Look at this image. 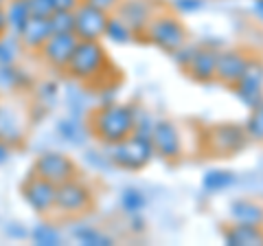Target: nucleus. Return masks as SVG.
Here are the masks:
<instances>
[{"label": "nucleus", "instance_id": "4c0bfd02", "mask_svg": "<svg viewBox=\"0 0 263 246\" xmlns=\"http://www.w3.org/2000/svg\"><path fill=\"white\" fill-rule=\"evenodd\" d=\"M5 5H7V0H0V9H5Z\"/></svg>", "mask_w": 263, "mask_h": 246}, {"label": "nucleus", "instance_id": "2eb2a0df", "mask_svg": "<svg viewBox=\"0 0 263 246\" xmlns=\"http://www.w3.org/2000/svg\"><path fill=\"white\" fill-rule=\"evenodd\" d=\"M215 60H217V48L195 46L191 60L186 62L182 71L195 84H211V81H215Z\"/></svg>", "mask_w": 263, "mask_h": 246}, {"label": "nucleus", "instance_id": "a878e982", "mask_svg": "<svg viewBox=\"0 0 263 246\" xmlns=\"http://www.w3.org/2000/svg\"><path fill=\"white\" fill-rule=\"evenodd\" d=\"M53 33H75V13L72 11H53L48 15Z\"/></svg>", "mask_w": 263, "mask_h": 246}, {"label": "nucleus", "instance_id": "ddd939ff", "mask_svg": "<svg viewBox=\"0 0 263 246\" xmlns=\"http://www.w3.org/2000/svg\"><path fill=\"white\" fill-rule=\"evenodd\" d=\"M233 90L246 108H254L257 103L263 101V60L259 55L252 53L248 68L233 86Z\"/></svg>", "mask_w": 263, "mask_h": 246}, {"label": "nucleus", "instance_id": "1a4fd4ad", "mask_svg": "<svg viewBox=\"0 0 263 246\" xmlns=\"http://www.w3.org/2000/svg\"><path fill=\"white\" fill-rule=\"evenodd\" d=\"M250 57L252 53L248 48H241V46H235V48H224L219 51L217 48V60H215V81L224 84L228 88H233L239 77L246 73L250 64Z\"/></svg>", "mask_w": 263, "mask_h": 246}, {"label": "nucleus", "instance_id": "9b49d317", "mask_svg": "<svg viewBox=\"0 0 263 246\" xmlns=\"http://www.w3.org/2000/svg\"><path fill=\"white\" fill-rule=\"evenodd\" d=\"M75 13V36L77 40H101L105 36L110 13L90 5L88 0H81Z\"/></svg>", "mask_w": 263, "mask_h": 246}, {"label": "nucleus", "instance_id": "aec40b11", "mask_svg": "<svg viewBox=\"0 0 263 246\" xmlns=\"http://www.w3.org/2000/svg\"><path fill=\"white\" fill-rule=\"evenodd\" d=\"M5 13H7V24H9L11 33L18 36L20 29H22L24 24H27V20L31 18L29 0H7Z\"/></svg>", "mask_w": 263, "mask_h": 246}, {"label": "nucleus", "instance_id": "bb28decb", "mask_svg": "<svg viewBox=\"0 0 263 246\" xmlns=\"http://www.w3.org/2000/svg\"><path fill=\"white\" fill-rule=\"evenodd\" d=\"M22 75L18 73V68L11 66V64H0V86L3 88H13L20 84Z\"/></svg>", "mask_w": 263, "mask_h": 246}, {"label": "nucleus", "instance_id": "e433bc0d", "mask_svg": "<svg viewBox=\"0 0 263 246\" xmlns=\"http://www.w3.org/2000/svg\"><path fill=\"white\" fill-rule=\"evenodd\" d=\"M9 143L7 141H3V138H0V165H5L7 161H9Z\"/></svg>", "mask_w": 263, "mask_h": 246}, {"label": "nucleus", "instance_id": "6ab92c4d", "mask_svg": "<svg viewBox=\"0 0 263 246\" xmlns=\"http://www.w3.org/2000/svg\"><path fill=\"white\" fill-rule=\"evenodd\" d=\"M237 183V176L228 169H209L202 176V189L206 194H219L226 191L228 187H233Z\"/></svg>", "mask_w": 263, "mask_h": 246}, {"label": "nucleus", "instance_id": "9d476101", "mask_svg": "<svg viewBox=\"0 0 263 246\" xmlns=\"http://www.w3.org/2000/svg\"><path fill=\"white\" fill-rule=\"evenodd\" d=\"M158 0H121V5L117 7L114 15L127 24L134 33V40H141L143 42V33L147 29V24L154 18V13L160 9Z\"/></svg>", "mask_w": 263, "mask_h": 246}, {"label": "nucleus", "instance_id": "dca6fc26", "mask_svg": "<svg viewBox=\"0 0 263 246\" xmlns=\"http://www.w3.org/2000/svg\"><path fill=\"white\" fill-rule=\"evenodd\" d=\"M221 235L226 246H263V224L233 222L221 231Z\"/></svg>", "mask_w": 263, "mask_h": 246}, {"label": "nucleus", "instance_id": "f8f14e48", "mask_svg": "<svg viewBox=\"0 0 263 246\" xmlns=\"http://www.w3.org/2000/svg\"><path fill=\"white\" fill-rule=\"evenodd\" d=\"M55 189H57V185L48 183L46 178L33 174V171L20 187L24 202L35 213H42V216H46V213H51L55 209Z\"/></svg>", "mask_w": 263, "mask_h": 246}, {"label": "nucleus", "instance_id": "a211bd4d", "mask_svg": "<svg viewBox=\"0 0 263 246\" xmlns=\"http://www.w3.org/2000/svg\"><path fill=\"white\" fill-rule=\"evenodd\" d=\"M230 222H243V224H263V202L239 198L230 202L228 209Z\"/></svg>", "mask_w": 263, "mask_h": 246}, {"label": "nucleus", "instance_id": "7c9ffc66", "mask_svg": "<svg viewBox=\"0 0 263 246\" xmlns=\"http://www.w3.org/2000/svg\"><path fill=\"white\" fill-rule=\"evenodd\" d=\"M193 51H195V46H193V44H182L180 48H176V51L171 53V57H174V62L178 64L180 68H184V66H186V62L191 60Z\"/></svg>", "mask_w": 263, "mask_h": 246}, {"label": "nucleus", "instance_id": "c85d7f7f", "mask_svg": "<svg viewBox=\"0 0 263 246\" xmlns=\"http://www.w3.org/2000/svg\"><path fill=\"white\" fill-rule=\"evenodd\" d=\"M29 11L33 18H48L55 11V7L51 0H29Z\"/></svg>", "mask_w": 263, "mask_h": 246}, {"label": "nucleus", "instance_id": "2f4dec72", "mask_svg": "<svg viewBox=\"0 0 263 246\" xmlns=\"http://www.w3.org/2000/svg\"><path fill=\"white\" fill-rule=\"evenodd\" d=\"M88 3L99 7V9H103V11H108V13H114L117 7L121 5V0H88Z\"/></svg>", "mask_w": 263, "mask_h": 246}, {"label": "nucleus", "instance_id": "f03ea898", "mask_svg": "<svg viewBox=\"0 0 263 246\" xmlns=\"http://www.w3.org/2000/svg\"><path fill=\"white\" fill-rule=\"evenodd\" d=\"M248 134L237 123H215L200 132V150L211 159H233L248 145Z\"/></svg>", "mask_w": 263, "mask_h": 246}, {"label": "nucleus", "instance_id": "423d86ee", "mask_svg": "<svg viewBox=\"0 0 263 246\" xmlns=\"http://www.w3.org/2000/svg\"><path fill=\"white\" fill-rule=\"evenodd\" d=\"M95 204V191L79 176L57 185L55 189V209L64 218H79L88 213Z\"/></svg>", "mask_w": 263, "mask_h": 246}, {"label": "nucleus", "instance_id": "412c9836", "mask_svg": "<svg viewBox=\"0 0 263 246\" xmlns=\"http://www.w3.org/2000/svg\"><path fill=\"white\" fill-rule=\"evenodd\" d=\"M103 38H108L114 44H129L132 40H134V33H132V29L119 18V15L110 13V20H108V27H105Z\"/></svg>", "mask_w": 263, "mask_h": 246}, {"label": "nucleus", "instance_id": "39448f33", "mask_svg": "<svg viewBox=\"0 0 263 246\" xmlns=\"http://www.w3.org/2000/svg\"><path fill=\"white\" fill-rule=\"evenodd\" d=\"M154 156L152 138L138 132H132L123 141L108 145V161L123 171H141L154 161Z\"/></svg>", "mask_w": 263, "mask_h": 246}, {"label": "nucleus", "instance_id": "5701e85b", "mask_svg": "<svg viewBox=\"0 0 263 246\" xmlns=\"http://www.w3.org/2000/svg\"><path fill=\"white\" fill-rule=\"evenodd\" d=\"M243 130L248 134L250 143H263V101L250 108L248 121L243 123Z\"/></svg>", "mask_w": 263, "mask_h": 246}, {"label": "nucleus", "instance_id": "f3484780", "mask_svg": "<svg viewBox=\"0 0 263 246\" xmlns=\"http://www.w3.org/2000/svg\"><path fill=\"white\" fill-rule=\"evenodd\" d=\"M51 36H53V31H51V24H48V18H33L31 15V18L27 20V24L20 29L18 40H20V44L24 48L37 53Z\"/></svg>", "mask_w": 263, "mask_h": 246}, {"label": "nucleus", "instance_id": "f704fd0d", "mask_svg": "<svg viewBox=\"0 0 263 246\" xmlns=\"http://www.w3.org/2000/svg\"><path fill=\"white\" fill-rule=\"evenodd\" d=\"M129 229L134 233H143L145 231V220L141 218V213H134V216H129Z\"/></svg>", "mask_w": 263, "mask_h": 246}, {"label": "nucleus", "instance_id": "7ed1b4c3", "mask_svg": "<svg viewBox=\"0 0 263 246\" xmlns=\"http://www.w3.org/2000/svg\"><path fill=\"white\" fill-rule=\"evenodd\" d=\"M186 40H189V29L184 27V22L180 20V15L176 11H167L164 7H160L154 13V18L149 20L143 33V42L160 48L167 55H171L176 48L186 44Z\"/></svg>", "mask_w": 263, "mask_h": 246}, {"label": "nucleus", "instance_id": "20e7f679", "mask_svg": "<svg viewBox=\"0 0 263 246\" xmlns=\"http://www.w3.org/2000/svg\"><path fill=\"white\" fill-rule=\"evenodd\" d=\"M108 64L110 57L101 46V40H79L64 71L70 79L81 81V84H92L108 68Z\"/></svg>", "mask_w": 263, "mask_h": 246}, {"label": "nucleus", "instance_id": "0eeeda50", "mask_svg": "<svg viewBox=\"0 0 263 246\" xmlns=\"http://www.w3.org/2000/svg\"><path fill=\"white\" fill-rule=\"evenodd\" d=\"M152 145L154 154L164 163H180L184 159V141H182V130L178 128L176 121L171 119H158L152 130Z\"/></svg>", "mask_w": 263, "mask_h": 246}, {"label": "nucleus", "instance_id": "c756f323", "mask_svg": "<svg viewBox=\"0 0 263 246\" xmlns=\"http://www.w3.org/2000/svg\"><path fill=\"white\" fill-rule=\"evenodd\" d=\"M204 5H206V0H174V9H176L178 15L202 11Z\"/></svg>", "mask_w": 263, "mask_h": 246}, {"label": "nucleus", "instance_id": "cd10ccee", "mask_svg": "<svg viewBox=\"0 0 263 246\" xmlns=\"http://www.w3.org/2000/svg\"><path fill=\"white\" fill-rule=\"evenodd\" d=\"M57 132H60L66 141H70V143H75L79 145L84 138H79V126H77V121H70V119H64L60 126H57Z\"/></svg>", "mask_w": 263, "mask_h": 246}, {"label": "nucleus", "instance_id": "c9c22d12", "mask_svg": "<svg viewBox=\"0 0 263 246\" xmlns=\"http://www.w3.org/2000/svg\"><path fill=\"white\" fill-rule=\"evenodd\" d=\"M250 11L254 15V20L263 24V0H252V3H250Z\"/></svg>", "mask_w": 263, "mask_h": 246}, {"label": "nucleus", "instance_id": "4468645a", "mask_svg": "<svg viewBox=\"0 0 263 246\" xmlns=\"http://www.w3.org/2000/svg\"><path fill=\"white\" fill-rule=\"evenodd\" d=\"M77 42L79 40H77L75 33H53L37 53L51 68L64 71L66 64H68V60H70L72 51H75Z\"/></svg>", "mask_w": 263, "mask_h": 246}, {"label": "nucleus", "instance_id": "b1692460", "mask_svg": "<svg viewBox=\"0 0 263 246\" xmlns=\"http://www.w3.org/2000/svg\"><path fill=\"white\" fill-rule=\"evenodd\" d=\"M147 207V196L136 189V187H127L125 191L121 194V209L127 213V216H134V213H141Z\"/></svg>", "mask_w": 263, "mask_h": 246}, {"label": "nucleus", "instance_id": "6e6552de", "mask_svg": "<svg viewBox=\"0 0 263 246\" xmlns=\"http://www.w3.org/2000/svg\"><path fill=\"white\" fill-rule=\"evenodd\" d=\"M31 171L46 178L48 183H53V185H62L66 180L79 176L77 163L62 152H42L35 159V163H33Z\"/></svg>", "mask_w": 263, "mask_h": 246}, {"label": "nucleus", "instance_id": "72a5a7b5", "mask_svg": "<svg viewBox=\"0 0 263 246\" xmlns=\"http://www.w3.org/2000/svg\"><path fill=\"white\" fill-rule=\"evenodd\" d=\"M13 62V48L0 40V64H11Z\"/></svg>", "mask_w": 263, "mask_h": 246}, {"label": "nucleus", "instance_id": "4be33fe9", "mask_svg": "<svg viewBox=\"0 0 263 246\" xmlns=\"http://www.w3.org/2000/svg\"><path fill=\"white\" fill-rule=\"evenodd\" d=\"M72 237L84 246H112L114 244V240L110 235H105V233L99 231V229H92V226L75 229V231H72Z\"/></svg>", "mask_w": 263, "mask_h": 246}, {"label": "nucleus", "instance_id": "393cba45", "mask_svg": "<svg viewBox=\"0 0 263 246\" xmlns=\"http://www.w3.org/2000/svg\"><path fill=\"white\" fill-rule=\"evenodd\" d=\"M33 242H35L37 246H60L62 244V231L53 224H37L35 231H33Z\"/></svg>", "mask_w": 263, "mask_h": 246}, {"label": "nucleus", "instance_id": "f257e3e1", "mask_svg": "<svg viewBox=\"0 0 263 246\" xmlns=\"http://www.w3.org/2000/svg\"><path fill=\"white\" fill-rule=\"evenodd\" d=\"M138 106L129 103H103L88 117V132L105 147L123 141L136 130Z\"/></svg>", "mask_w": 263, "mask_h": 246}, {"label": "nucleus", "instance_id": "473e14b6", "mask_svg": "<svg viewBox=\"0 0 263 246\" xmlns=\"http://www.w3.org/2000/svg\"><path fill=\"white\" fill-rule=\"evenodd\" d=\"M55 11H75L81 0H51Z\"/></svg>", "mask_w": 263, "mask_h": 246}]
</instances>
